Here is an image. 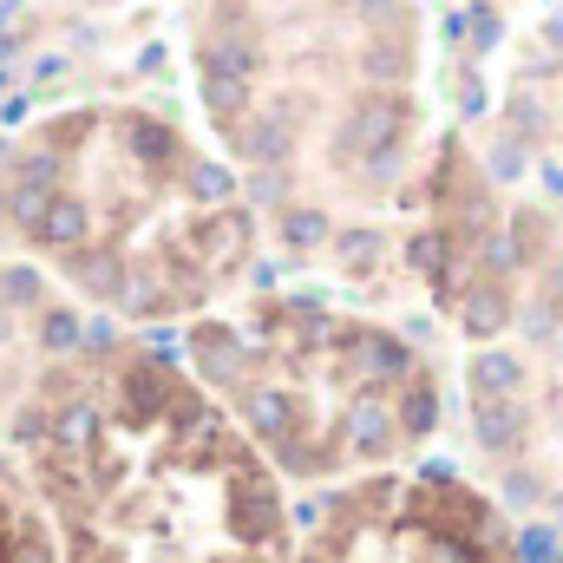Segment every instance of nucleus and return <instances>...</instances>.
Segmentation results:
<instances>
[{"label": "nucleus", "instance_id": "obj_1", "mask_svg": "<svg viewBox=\"0 0 563 563\" xmlns=\"http://www.w3.org/2000/svg\"><path fill=\"white\" fill-rule=\"evenodd\" d=\"M465 328H472V334H498V328H505V288L485 282V288L472 295V308H465Z\"/></svg>", "mask_w": 563, "mask_h": 563}, {"label": "nucleus", "instance_id": "obj_2", "mask_svg": "<svg viewBox=\"0 0 563 563\" xmlns=\"http://www.w3.org/2000/svg\"><path fill=\"white\" fill-rule=\"evenodd\" d=\"M518 407H505V400H498V407H492V400H485V407H478V432H485V445H511V439H518Z\"/></svg>", "mask_w": 563, "mask_h": 563}, {"label": "nucleus", "instance_id": "obj_3", "mask_svg": "<svg viewBox=\"0 0 563 563\" xmlns=\"http://www.w3.org/2000/svg\"><path fill=\"white\" fill-rule=\"evenodd\" d=\"M400 426H407V432H426V426H432V394H426V387H413V394H407Z\"/></svg>", "mask_w": 563, "mask_h": 563}, {"label": "nucleus", "instance_id": "obj_4", "mask_svg": "<svg viewBox=\"0 0 563 563\" xmlns=\"http://www.w3.org/2000/svg\"><path fill=\"white\" fill-rule=\"evenodd\" d=\"M321 230H328L321 217H288V243H301V250H308V243H321Z\"/></svg>", "mask_w": 563, "mask_h": 563}]
</instances>
